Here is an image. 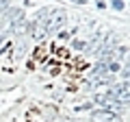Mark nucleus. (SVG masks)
Masks as SVG:
<instances>
[{
    "label": "nucleus",
    "instance_id": "7",
    "mask_svg": "<svg viewBox=\"0 0 130 122\" xmlns=\"http://www.w3.org/2000/svg\"><path fill=\"white\" fill-rule=\"evenodd\" d=\"M7 9V0H0V11H5Z\"/></svg>",
    "mask_w": 130,
    "mask_h": 122
},
{
    "label": "nucleus",
    "instance_id": "6",
    "mask_svg": "<svg viewBox=\"0 0 130 122\" xmlns=\"http://www.w3.org/2000/svg\"><path fill=\"white\" fill-rule=\"evenodd\" d=\"M113 5H115V9H121V7H124V2H119V0H113Z\"/></svg>",
    "mask_w": 130,
    "mask_h": 122
},
{
    "label": "nucleus",
    "instance_id": "4",
    "mask_svg": "<svg viewBox=\"0 0 130 122\" xmlns=\"http://www.w3.org/2000/svg\"><path fill=\"white\" fill-rule=\"evenodd\" d=\"M65 18H67V15H65V11H61V9L54 11V13H52V20L48 22V31L56 33L59 28H63V26H65Z\"/></svg>",
    "mask_w": 130,
    "mask_h": 122
},
{
    "label": "nucleus",
    "instance_id": "5",
    "mask_svg": "<svg viewBox=\"0 0 130 122\" xmlns=\"http://www.w3.org/2000/svg\"><path fill=\"white\" fill-rule=\"evenodd\" d=\"M124 79H126V83H130V68L124 72Z\"/></svg>",
    "mask_w": 130,
    "mask_h": 122
},
{
    "label": "nucleus",
    "instance_id": "3",
    "mask_svg": "<svg viewBox=\"0 0 130 122\" xmlns=\"http://www.w3.org/2000/svg\"><path fill=\"white\" fill-rule=\"evenodd\" d=\"M91 120L93 122H121L119 113H111V111H104V109H98V111L91 113Z\"/></svg>",
    "mask_w": 130,
    "mask_h": 122
},
{
    "label": "nucleus",
    "instance_id": "1",
    "mask_svg": "<svg viewBox=\"0 0 130 122\" xmlns=\"http://www.w3.org/2000/svg\"><path fill=\"white\" fill-rule=\"evenodd\" d=\"M108 96H111L115 103H119V105H124V103H130V83H117V85H113L111 89L106 92Z\"/></svg>",
    "mask_w": 130,
    "mask_h": 122
},
{
    "label": "nucleus",
    "instance_id": "2",
    "mask_svg": "<svg viewBox=\"0 0 130 122\" xmlns=\"http://www.w3.org/2000/svg\"><path fill=\"white\" fill-rule=\"evenodd\" d=\"M95 103L102 105L104 111H111V113H117V111H119V107H121V105L115 103V100H113L108 94H95Z\"/></svg>",
    "mask_w": 130,
    "mask_h": 122
}]
</instances>
